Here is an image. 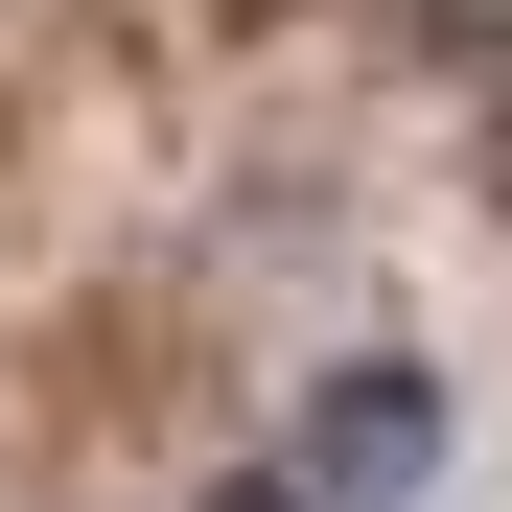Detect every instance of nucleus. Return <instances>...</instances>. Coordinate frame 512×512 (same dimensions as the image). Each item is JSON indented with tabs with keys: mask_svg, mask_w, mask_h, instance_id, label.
Listing matches in <instances>:
<instances>
[{
	"mask_svg": "<svg viewBox=\"0 0 512 512\" xmlns=\"http://www.w3.org/2000/svg\"><path fill=\"white\" fill-rule=\"evenodd\" d=\"M443 443H466V419H443V373H419V350H326V373H303V489L419 512V489H443Z\"/></svg>",
	"mask_w": 512,
	"mask_h": 512,
	"instance_id": "f257e3e1",
	"label": "nucleus"
},
{
	"mask_svg": "<svg viewBox=\"0 0 512 512\" xmlns=\"http://www.w3.org/2000/svg\"><path fill=\"white\" fill-rule=\"evenodd\" d=\"M187 512H350V489H280V466H210Z\"/></svg>",
	"mask_w": 512,
	"mask_h": 512,
	"instance_id": "f03ea898",
	"label": "nucleus"
},
{
	"mask_svg": "<svg viewBox=\"0 0 512 512\" xmlns=\"http://www.w3.org/2000/svg\"><path fill=\"white\" fill-rule=\"evenodd\" d=\"M489 163H512V117H489Z\"/></svg>",
	"mask_w": 512,
	"mask_h": 512,
	"instance_id": "7ed1b4c3",
	"label": "nucleus"
}]
</instances>
